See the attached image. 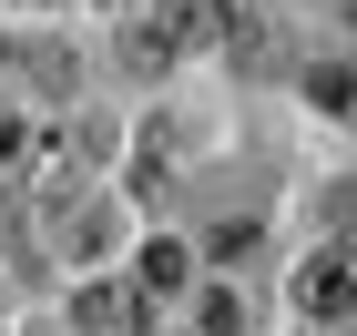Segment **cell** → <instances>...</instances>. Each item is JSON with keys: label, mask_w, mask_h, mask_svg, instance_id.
<instances>
[{"label": "cell", "mask_w": 357, "mask_h": 336, "mask_svg": "<svg viewBox=\"0 0 357 336\" xmlns=\"http://www.w3.org/2000/svg\"><path fill=\"white\" fill-rule=\"evenodd\" d=\"M225 31H235V0H164V10L133 31V51L174 61V51H194V41H225Z\"/></svg>", "instance_id": "cell-1"}, {"label": "cell", "mask_w": 357, "mask_h": 336, "mask_svg": "<svg viewBox=\"0 0 357 336\" xmlns=\"http://www.w3.org/2000/svg\"><path fill=\"white\" fill-rule=\"evenodd\" d=\"M21 153H31V133H21V112H0V173L21 163Z\"/></svg>", "instance_id": "cell-6"}, {"label": "cell", "mask_w": 357, "mask_h": 336, "mask_svg": "<svg viewBox=\"0 0 357 336\" xmlns=\"http://www.w3.org/2000/svg\"><path fill=\"white\" fill-rule=\"evenodd\" d=\"M184 275H194V255H184V245H143V275H133V296H174Z\"/></svg>", "instance_id": "cell-4"}, {"label": "cell", "mask_w": 357, "mask_h": 336, "mask_svg": "<svg viewBox=\"0 0 357 336\" xmlns=\"http://www.w3.org/2000/svg\"><path fill=\"white\" fill-rule=\"evenodd\" d=\"M194 306H204V336H245V296L235 285H204Z\"/></svg>", "instance_id": "cell-5"}, {"label": "cell", "mask_w": 357, "mask_h": 336, "mask_svg": "<svg viewBox=\"0 0 357 336\" xmlns=\"http://www.w3.org/2000/svg\"><path fill=\"white\" fill-rule=\"evenodd\" d=\"M296 306L317 316V326H337V316H347V255H306V275H296Z\"/></svg>", "instance_id": "cell-3"}, {"label": "cell", "mask_w": 357, "mask_h": 336, "mask_svg": "<svg viewBox=\"0 0 357 336\" xmlns=\"http://www.w3.org/2000/svg\"><path fill=\"white\" fill-rule=\"evenodd\" d=\"M72 316H82V336H153L133 285H82V296H72Z\"/></svg>", "instance_id": "cell-2"}]
</instances>
